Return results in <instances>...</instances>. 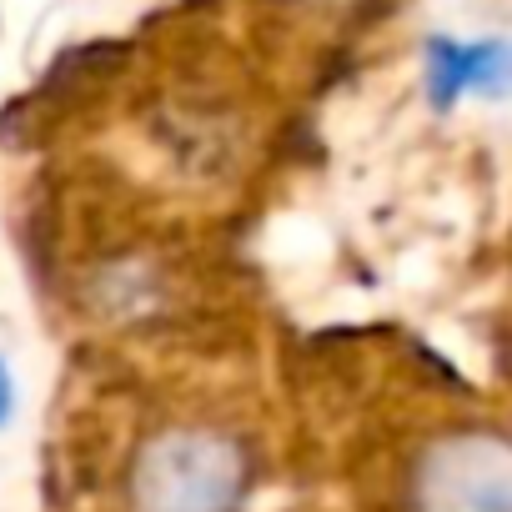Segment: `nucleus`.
I'll list each match as a JSON object with an SVG mask.
<instances>
[{"label": "nucleus", "mask_w": 512, "mask_h": 512, "mask_svg": "<svg viewBox=\"0 0 512 512\" xmlns=\"http://www.w3.org/2000/svg\"><path fill=\"white\" fill-rule=\"evenodd\" d=\"M427 96L432 106H457L462 96L497 101L512 91V41H452V36H427Z\"/></svg>", "instance_id": "7ed1b4c3"}, {"label": "nucleus", "mask_w": 512, "mask_h": 512, "mask_svg": "<svg viewBox=\"0 0 512 512\" xmlns=\"http://www.w3.org/2000/svg\"><path fill=\"white\" fill-rule=\"evenodd\" d=\"M246 487V457L226 432L171 427L141 447L131 467L136 512H236Z\"/></svg>", "instance_id": "f257e3e1"}, {"label": "nucleus", "mask_w": 512, "mask_h": 512, "mask_svg": "<svg viewBox=\"0 0 512 512\" xmlns=\"http://www.w3.org/2000/svg\"><path fill=\"white\" fill-rule=\"evenodd\" d=\"M11 412H16V377H11L6 362H0V427L11 422Z\"/></svg>", "instance_id": "20e7f679"}, {"label": "nucleus", "mask_w": 512, "mask_h": 512, "mask_svg": "<svg viewBox=\"0 0 512 512\" xmlns=\"http://www.w3.org/2000/svg\"><path fill=\"white\" fill-rule=\"evenodd\" d=\"M412 512H512V437L452 432L412 472Z\"/></svg>", "instance_id": "f03ea898"}]
</instances>
